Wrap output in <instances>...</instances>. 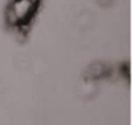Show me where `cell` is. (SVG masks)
Returning a JSON list of instances; mask_svg holds the SVG:
<instances>
[{
    "label": "cell",
    "instance_id": "2",
    "mask_svg": "<svg viewBox=\"0 0 132 125\" xmlns=\"http://www.w3.org/2000/svg\"><path fill=\"white\" fill-rule=\"evenodd\" d=\"M97 2H98L101 5H109V4L113 2V0H97Z\"/></svg>",
    "mask_w": 132,
    "mask_h": 125
},
{
    "label": "cell",
    "instance_id": "1",
    "mask_svg": "<svg viewBox=\"0 0 132 125\" xmlns=\"http://www.w3.org/2000/svg\"><path fill=\"white\" fill-rule=\"evenodd\" d=\"M40 0H11L5 8V22L9 29L25 31L35 18Z\"/></svg>",
    "mask_w": 132,
    "mask_h": 125
}]
</instances>
